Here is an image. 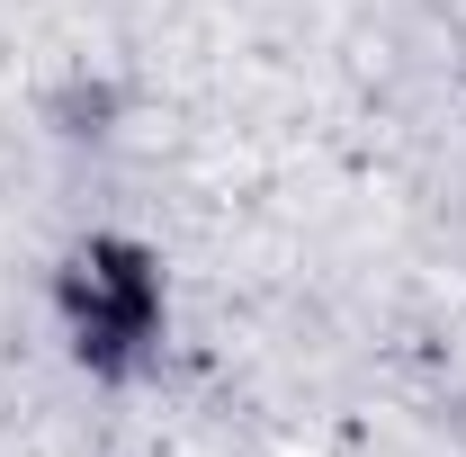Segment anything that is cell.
<instances>
[{"label":"cell","instance_id":"6da1fadb","mask_svg":"<svg viewBox=\"0 0 466 457\" xmlns=\"http://www.w3.org/2000/svg\"><path fill=\"white\" fill-rule=\"evenodd\" d=\"M55 323H63V350L90 377H135L162 350V323H171L162 260L144 242H116V233L72 242V260L55 269Z\"/></svg>","mask_w":466,"mask_h":457}]
</instances>
